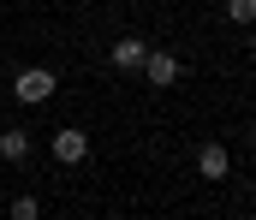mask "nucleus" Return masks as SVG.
I'll return each mask as SVG.
<instances>
[{
  "instance_id": "8",
  "label": "nucleus",
  "mask_w": 256,
  "mask_h": 220,
  "mask_svg": "<svg viewBox=\"0 0 256 220\" xmlns=\"http://www.w3.org/2000/svg\"><path fill=\"white\" fill-rule=\"evenodd\" d=\"M6 215H12V220H36V215H42V203H36V197H12Z\"/></svg>"
},
{
  "instance_id": "3",
  "label": "nucleus",
  "mask_w": 256,
  "mask_h": 220,
  "mask_svg": "<svg viewBox=\"0 0 256 220\" xmlns=\"http://www.w3.org/2000/svg\"><path fill=\"white\" fill-rule=\"evenodd\" d=\"M54 161H60V167H78V161H84V155H90V137H84V131H78V125H66V131H54Z\"/></svg>"
},
{
  "instance_id": "6",
  "label": "nucleus",
  "mask_w": 256,
  "mask_h": 220,
  "mask_svg": "<svg viewBox=\"0 0 256 220\" xmlns=\"http://www.w3.org/2000/svg\"><path fill=\"white\" fill-rule=\"evenodd\" d=\"M143 54H149V42H143V36H120L108 60H114L120 72H137V66H143Z\"/></svg>"
},
{
  "instance_id": "1",
  "label": "nucleus",
  "mask_w": 256,
  "mask_h": 220,
  "mask_svg": "<svg viewBox=\"0 0 256 220\" xmlns=\"http://www.w3.org/2000/svg\"><path fill=\"white\" fill-rule=\"evenodd\" d=\"M54 89H60V77L48 72V66H24V72L12 77V95H18L24 107H36V101H48Z\"/></svg>"
},
{
  "instance_id": "7",
  "label": "nucleus",
  "mask_w": 256,
  "mask_h": 220,
  "mask_svg": "<svg viewBox=\"0 0 256 220\" xmlns=\"http://www.w3.org/2000/svg\"><path fill=\"white\" fill-rule=\"evenodd\" d=\"M226 18H232L238 30H250L256 24V0H226Z\"/></svg>"
},
{
  "instance_id": "2",
  "label": "nucleus",
  "mask_w": 256,
  "mask_h": 220,
  "mask_svg": "<svg viewBox=\"0 0 256 220\" xmlns=\"http://www.w3.org/2000/svg\"><path fill=\"white\" fill-rule=\"evenodd\" d=\"M137 72H143V83H149V89H173V83H179V72H185V66H179V54H155V48H149Z\"/></svg>"
},
{
  "instance_id": "5",
  "label": "nucleus",
  "mask_w": 256,
  "mask_h": 220,
  "mask_svg": "<svg viewBox=\"0 0 256 220\" xmlns=\"http://www.w3.org/2000/svg\"><path fill=\"white\" fill-rule=\"evenodd\" d=\"M0 161H6V167H24V161H30V131L6 125V131H0Z\"/></svg>"
},
{
  "instance_id": "10",
  "label": "nucleus",
  "mask_w": 256,
  "mask_h": 220,
  "mask_svg": "<svg viewBox=\"0 0 256 220\" xmlns=\"http://www.w3.org/2000/svg\"><path fill=\"white\" fill-rule=\"evenodd\" d=\"M250 54H256V24H250Z\"/></svg>"
},
{
  "instance_id": "4",
  "label": "nucleus",
  "mask_w": 256,
  "mask_h": 220,
  "mask_svg": "<svg viewBox=\"0 0 256 220\" xmlns=\"http://www.w3.org/2000/svg\"><path fill=\"white\" fill-rule=\"evenodd\" d=\"M196 179H232V155H226V143H202V149H196Z\"/></svg>"
},
{
  "instance_id": "9",
  "label": "nucleus",
  "mask_w": 256,
  "mask_h": 220,
  "mask_svg": "<svg viewBox=\"0 0 256 220\" xmlns=\"http://www.w3.org/2000/svg\"><path fill=\"white\" fill-rule=\"evenodd\" d=\"M244 143H250V149H256V119H250V125H244Z\"/></svg>"
}]
</instances>
